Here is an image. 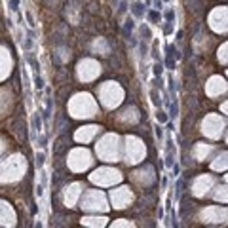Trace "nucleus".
Returning <instances> with one entry per match:
<instances>
[{"instance_id": "obj_1", "label": "nucleus", "mask_w": 228, "mask_h": 228, "mask_svg": "<svg viewBox=\"0 0 228 228\" xmlns=\"http://www.w3.org/2000/svg\"><path fill=\"white\" fill-rule=\"evenodd\" d=\"M105 221L106 219H84L82 222L87 226H93V228H101V226H105Z\"/></svg>"}, {"instance_id": "obj_2", "label": "nucleus", "mask_w": 228, "mask_h": 228, "mask_svg": "<svg viewBox=\"0 0 228 228\" xmlns=\"http://www.w3.org/2000/svg\"><path fill=\"white\" fill-rule=\"evenodd\" d=\"M36 165H38V167L44 165V154H42V152H40V154H36Z\"/></svg>"}, {"instance_id": "obj_3", "label": "nucleus", "mask_w": 228, "mask_h": 228, "mask_svg": "<svg viewBox=\"0 0 228 228\" xmlns=\"http://www.w3.org/2000/svg\"><path fill=\"white\" fill-rule=\"evenodd\" d=\"M152 103H154V105H160V101H158V93H156V91H152Z\"/></svg>"}, {"instance_id": "obj_4", "label": "nucleus", "mask_w": 228, "mask_h": 228, "mask_svg": "<svg viewBox=\"0 0 228 228\" xmlns=\"http://www.w3.org/2000/svg\"><path fill=\"white\" fill-rule=\"evenodd\" d=\"M112 228H131V226H127V224H122V222H118V224H114Z\"/></svg>"}, {"instance_id": "obj_5", "label": "nucleus", "mask_w": 228, "mask_h": 228, "mask_svg": "<svg viewBox=\"0 0 228 228\" xmlns=\"http://www.w3.org/2000/svg\"><path fill=\"white\" fill-rule=\"evenodd\" d=\"M156 135H158V139H162V127H160V126L156 127Z\"/></svg>"}, {"instance_id": "obj_6", "label": "nucleus", "mask_w": 228, "mask_h": 228, "mask_svg": "<svg viewBox=\"0 0 228 228\" xmlns=\"http://www.w3.org/2000/svg\"><path fill=\"white\" fill-rule=\"evenodd\" d=\"M158 120H160V122H165V116H163V112H158Z\"/></svg>"}, {"instance_id": "obj_7", "label": "nucleus", "mask_w": 228, "mask_h": 228, "mask_svg": "<svg viewBox=\"0 0 228 228\" xmlns=\"http://www.w3.org/2000/svg\"><path fill=\"white\" fill-rule=\"evenodd\" d=\"M34 228H42V222H40V221H38V222H36V224H34Z\"/></svg>"}]
</instances>
